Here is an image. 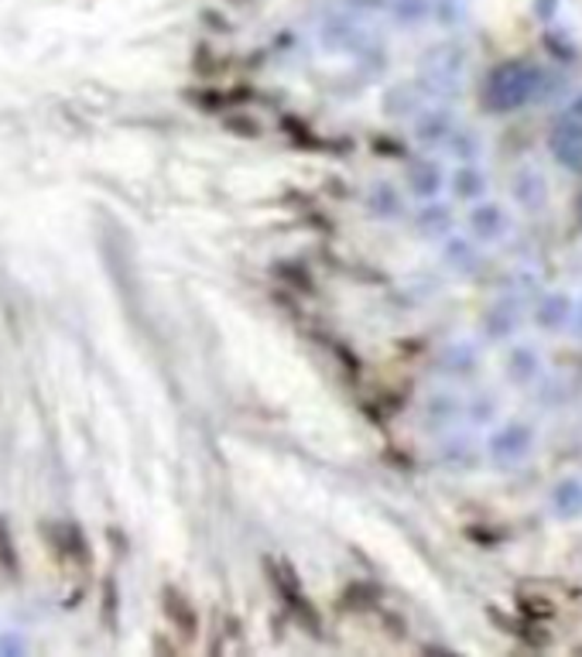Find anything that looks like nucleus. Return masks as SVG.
Masks as SVG:
<instances>
[{
    "mask_svg": "<svg viewBox=\"0 0 582 657\" xmlns=\"http://www.w3.org/2000/svg\"><path fill=\"white\" fill-rule=\"evenodd\" d=\"M511 210L503 206L497 199H479L470 206L466 213V237H473L479 247H490V243H500L503 237L511 234Z\"/></svg>",
    "mask_w": 582,
    "mask_h": 657,
    "instance_id": "obj_4",
    "label": "nucleus"
},
{
    "mask_svg": "<svg viewBox=\"0 0 582 657\" xmlns=\"http://www.w3.org/2000/svg\"><path fill=\"white\" fill-rule=\"evenodd\" d=\"M446 186L455 199L470 202V206L479 199H487V192H490V179H487V171L479 168V162H460L452 168V175H446Z\"/></svg>",
    "mask_w": 582,
    "mask_h": 657,
    "instance_id": "obj_15",
    "label": "nucleus"
},
{
    "mask_svg": "<svg viewBox=\"0 0 582 657\" xmlns=\"http://www.w3.org/2000/svg\"><path fill=\"white\" fill-rule=\"evenodd\" d=\"M548 72L538 62H527V59H511V62H500L484 83V107L490 114H518L527 104L542 99Z\"/></svg>",
    "mask_w": 582,
    "mask_h": 657,
    "instance_id": "obj_1",
    "label": "nucleus"
},
{
    "mask_svg": "<svg viewBox=\"0 0 582 657\" xmlns=\"http://www.w3.org/2000/svg\"><path fill=\"white\" fill-rule=\"evenodd\" d=\"M500 411H503V404H500L497 391H476L463 404V421L473 428H490V425H497Z\"/></svg>",
    "mask_w": 582,
    "mask_h": 657,
    "instance_id": "obj_21",
    "label": "nucleus"
},
{
    "mask_svg": "<svg viewBox=\"0 0 582 657\" xmlns=\"http://www.w3.org/2000/svg\"><path fill=\"white\" fill-rule=\"evenodd\" d=\"M511 199H514V206L524 210V213H542L548 206L545 171L538 165H531V162H521L511 171Z\"/></svg>",
    "mask_w": 582,
    "mask_h": 657,
    "instance_id": "obj_10",
    "label": "nucleus"
},
{
    "mask_svg": "<svg viewBox=\"0 0 582 657\" xmlns=\"http://www.w3.org/2000/svg\"><path fill=\"white\" fill-rule=\"evenodd\" d=\"M500 370H503V381L511 387H538L545 377V353L538 343L518 339L508 346V353H503Z\"/></svg>",
    "mask_w": 582,
    "mask_h": 657,
    "instance_id": "obj_5",
    "label": "nucleus"
},
{
    "mask_svg": "<svg viewBox=\"0 0 582 657\" xmlns=\"http://www.w3.org/2000/svg\"><path fill=\"white\" fill-rule=\"evenodd\" d=\"M463 404L466 397L460 391L452 387H436L432 394H428L421 401V425L428 428V432H449V428H455L463 421Z\"/></svg>",
    "mask_w": 582,
    "mask_h": 657,
    "instance_id": "obj_8",
    "label": "nucleus"
},
{
    "mask_svg": "<svg viewBox=\"0 0 582 657\" xmlns=\"http://www.w3.org/2000/svg\"><path fill=\"white\" fill-rule=\"evenodd\" d=\"M566 117H575V120H582V93L572 99V104L566 107Z\"/></svg>",
    "mask_w": 582,
    "mask_h": 657,
    "instance_id": "obj_27",
    "label": "nucleus"
},
{
    "mask_svg": "<svg viewBox=\"0 0 582 657\" xmlns=\"http://www.w3.org/2000/svg\"><path fill=\"white\" fill-rule=\"evenodd\" d=\"M384 8H388V0H346V11L357 14V17H364V14H381Z\"/></svg>",
    "mask_w": 582,
    "mask_h": 657,
    "instance_id": "obj_25",
    "label": "nucleus"
},
{
    "mask_svg": "<svg viewBox=\"0 0 582 657\" xmlns=\"http://www.w3.org/2000/svg\"><path fill=\"white\" fill-rule=\"evenodd\" d=\"M21 647H24V644H21L17 637H8V641L0 637V650H21Z\"/></svg>",
    "mask_w": 582,
    "mask_h": 657,
    "instance_id": "obj_28",
    "label": "nucleus"
},
{
    "mask_svg": "<svg viewBox=\"0 0 582 657\" xmlns=\"http://www.w3.org/2000/svg\"><path fill=\"white\" fill-rule=\"evenodd\" d=\"M391 21L397 24V28L412 32V28H421L425 21H432V0H388Z\"/></svg>",
    "mask_w": 582,
    "mask_h": 657,
    "instance_id": "obj_23",
    "label": "nucleus"
},
{
    "mask_svg": "<svg viewBox=\"0 0 582 657\" xmlns=\"http://www.w3.org/2000/svg\"><path fill=\"white\" fill-rule=\"evenodd\" d=\"M404 189H408V195H415L418 202L439 199L446 189V168L436 158H418L408 165V171H404Z\"/></svg>",
    "mask_w": 582,
    "mask_h": 657,
    "instance_id": "obj_14",
    "label": "nucleus"
},
{
    "mask_svg": "<svg viewBox=\"0 0 582 657\" xmlns=\"http://www.w3.org/2000/svg\"><path fill=\"white\" fill-rule=\"evenodd\" d=\"M466 17H470L466 0H432V21L439 24V28L455 32V28H463Z\"/></svg>",
    "mask_w": 582,
    "mask_h": 657,
    "instance_id": "obj_24",
    "label": "nucleus"
},
{
    "mask_svg": "<svg viewBox=\"0 0 582 657\" xmlns=\"http://www.w3.org/2000/svg\"><path fill=\"white\" fill-rule=\"evenodd\" d=\"M439 459L449 469L470 473V469H476L479 463H484V445H479L473 435L452 432V428H449V432H442V439H439Z\"/></svg>",
    "mask_w": 582,
    "mask_h": 657,
    "instance_id": "obj_13",
    "label": "nucleus"
},
{
    "mask_svg": "<svg viewBox=\"0 0 582 657\" xmlns=\"http://www.w3.org/2000/svg\"><path fill=\"white\" fill-rule=\"evenodd\" d=\"M559 0H535V14L548 24V21H555V14H559Z\"/></svg>",
    "mask_w": 582,
    "mask_h": 657,
    "instance_id": "obj_26",
    "label": "nucleus"
},
{
    "mask_svg": "<svg viewBox=\"0 0 582 657\" xmlns=\"http://www.w3.org/2000/svg\"><path fill=\"white\" fill-rule=\"evenodd\" d=\"M442 264L455 274H470L479 267V243L473 237H442Z\"/></svg>",
    "mask_w": 582,
    "mask_h": 657,
    "instance_id": "obj_20",
    "label": "nucleus"
},
{
    "mask_svg": "<svg viewBox=\"0 0 582 657\" xmlns=\"http://www.w3.org/2000/svg\"><path fill=\"white\" fill-rule=\"evenodd\" d=\"M524 315H527L524 295L503 291L484 309V315H479V336L487 343H511L518 336V329L524 325Z\"/></svg>",
    "mask_w": 582,
    "mask_h": 657,
    "instance_id": "obj_3",
    "label": "nucleus"
},
{
    "mask_svg": "<svg viewBox=\"0 0 582 657\" xmlns=\"http://www.w3.org/2000/svg\"><path fill=\"white\" fill-rule=\"evenodd\" d=\"M452 206L442 199H428L421 202V210L415 213V230L428 240H442L452 234Z\"/></svg>",
    "mask_w": 582,
    "mask_h": 657,
    "instance_id": "obj_18",
    "label": "nucleus"
},
{
    "mask_svg": "<svg viewBox=\"0 0 582 657\" xmlns=\"http://www.w3.org/2000/svg\"><path fill=\"white\" fill-rule=\"evenodd\" d=\"M548 151L566 171L582 175V120L566 117V114L555 120L551 134H548Z\"/></svg>",
    "mask_w": 582,
    "mask_h": 657,
    "instance_id": "obj_9",
    "label": "nucleus"
},
{
    "mask_svg": "<svg viewBox=\"0 0 582 657\" xmlns=\"http://www.w3.org/2000/svg\"><path fill=\"white\" fill-rule=\"evenodd\" d=\"M575 210H579V219H582V195H579V206Z\"/></svg>",
    "mask_w": 582,
    "mask_h": 657,
    "instance_id": "obj_30",
    "label": "nucleus"
},
{
    "mask_svg": "<svg viewBox=\"0 0 582 657\" xmlns=\"http://www.w3.org/2000/svg\"><path fill=\"white\" fill-rule=\"evenodd\" d=\"M442 151L455 165H460V162H479L487 155V138L479 134L476 128H470V123H455L452 134L442 144Z\"/></svg>",
    "mask_w": 582,
    "mask_h": 657,
    "instance_id": "obj_17",
    "label": "nucleus"
},
{
    "mask_svg": "<svg viewBox=\"0 0 582 657\" xmlns=\"http://www.w3.org/2000/svg\"><path fill=\"white\" fill-rule=\"evenodd\" d=\"M367 210L373 219H401L404 216V192L391 182H373L367 192Z\"/></svg>",
    "mask_w": 582,
    "mask_h": 657,
    "instance_id": "obj_22",
    "label": "nucleus"
},
{
    "mask_svg": "<svg viewBox=\"0 0 582 657\" xmlns=\"http://www.w3.org/2000/svg\"><path fill=\"white\" fill-rule=\"evenodd\" d=\"M436 370L446 377V381H466L479 370V346L473 339H452L439 349L436 357Z\"/></svg>",
    "mask_w": 582,
    "mask_h": 657,
    "instance_id": "obj_11",
    "label": "nucleus"
},
{
    "mask_svg": "<svg viewBox=\"0 0 582 657\" xmlns=\"http://www.w3.org/2000/svg\"><path fill=\"white\" fill-rule=\"evenodd\" d=\"M572 319H575V298L566 288H548L535 298V306H531V322L548 336L566 333Z\"/></svg>",
    "mask_w": 582,
    "mask_h": 657,
    "instance_id": "obj_7",
    "label": "nucleus"
},
{
    "mask_svg": "<svg viewBox=\"0 0 582 657\" xmlns=\"http://www.w3.org/2000/svg\"><path fill=\"white\" fill-rule=\"evenodd\" d=\"M572 325H575V333L582 336V301H575V319H572Z\"/></svg>",
    "mask_w": 582,
    "mask_h": 657,
    "instance_id": "obj_29",
    "label": "nucleus"
},
{
    "mask_svg": "<svg viewBox=\"0 0 582 657\" xmlns=\"http://www.w3.org/2000/svg\"><path fill=\"white\" fill-rule=\"evenodd\" d=\"M360 38H364V24L357 14H349V11L329 14L319 28V41H322L325 52H353Z\"/></svg>",
    "mask_w": 582,
    "mask_h": 657,
    "instance_id": "obj_12",
    "label": "nucleus"
},
{
    "mask_svg": "<svg viewBox=\"0 0 582 657\" xmlns=\"http://www.w3.org/2000/svg\"><path fill=\"white\" fill-rule=\"evenodd\" d=\"M455 123H460V117H455L452 104H446V99H432V104H425L412 117V138H415V144H421L428 151H442V144L452 134Z\"/></svg>",
    "mask_w": 582,
    "mask_h": 657,
    "instance_id": "obj_6",
    "label": "nucleus"
},
{
    "mask_svg": "<svg viewBox=\"0 0 582 657\" xmlns=\"http://www.w3.org/2000/svg\"><path fill=\"white\" fill-rule=\"evenodd\" d=\"M535 445H538V428L527 418H508L490 425V435L484 439V456L500 469H514L524 459H531Z\"/></svg>",
    "mask_w": 582,
    "mask_h": 657,
    "instance_id": "obj_2",
    "label": "nucleus"
},
{
    "mask_svg": "<svg viewBox=\"0 0 582 657\" xmlns=\"http://www.w3.org/2000/svg\"><path fill=\"white\" fill-rule=\"evenodd\" d=\"M425 104H432L421 86V80H404V83H394L388 93H384V114L388 117H415Z\"/></svg>",
    "mask_w": 582,
    "mask_h": 657,
    "instance_id": "obj_16",
    "label": "nucleus"
},
{
    "mask_svg": "<svg viewBox=\"0 0 582 657\" xmlns=\"http://www.w3.org/2000/svg\"><path fill=\"white\" fill-rule=\"evenodd\" d=\"M551 514L559 521H579L582 517V479L579 476H562L559 483L548 493Z\"/></svg>",
    "mask_w": 582,
    "mask_h": 657,
    "instance_id": "obj_19",
    "label": "nucleus"
}]
</instances>
